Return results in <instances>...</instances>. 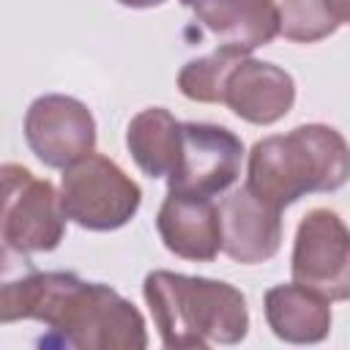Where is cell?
<instances>
[{
    "label": "cell",
    "instance_id": "obj_3",
    "mask_svg": "<svg viewBox=\"0 0 350 350\" xmlns=\"http://www.w3.org/2000/svg\"><path fill=\"white\" fill-rule=\"evenodd\" d=\"M159 230L164 235L167 249L183 257L211 260L221 238L219 208H213V202L205 197H189V194L170 191L161 208V216H159Z\"/></svg>",
    "mask_w": 350,
    "mask_h": 350
},
{
    "label": "cell",
    "instance_id": "obj_2",
    "mask_svg": "<svg viewBox=\"0 0 350 350\" xmlns=\"http://www.w3.org/2000/svg\"><path fill=\"white\" fill-rule=\"evenodd\" d=\"M27 139L41 161L66 167L93 148V120L79 101L46 96L30 107Z\"/></svg>",
    "mask_w": 350,
    "mask_h": 350
},
{
    "label": "cell",
    "instance_id": "obj_1",
    "mask_svg": "<svg viewBox=\"0 0 350 350\" xmlns=\"http://www.w3.org/2000/svg\"><path fill=\"white\" fill-rule=\"evenodd\" d=\"M241 153V139L221 126L178 123V150L170 170V191L211 200L235 180Z\"/></svg>",
    "mask_w": 350,
    "mask_h": 350
},
{
    "label": "cell",
    "instance_id": "obj_4",
    "mask_svg": "<svg viewBox=\"0 0 350 350\" xmlns=\"http://www.w3.org/2000/svg\"><path fill=\"white\" fill-rule=\"evenodd\" d=\"M224 221L219 216V227H224L227 235V252L235 260L252 262L265 260L279 246V227H276V211L257 200L249 189L232 194L221 205Z\"/></svg>",
    "mask_w": 350,
    "mask_h": 350
},
{
    "label": "cell",
    "instance_id": "obj_5",
    "mask_svg": "<svg viewBox=\"0 0 350 350\" xmlns=\"http://www.w3.org/2000/svg\"><path fill=\"white\" fill-rule=\"evenodd\" d=\"M129 148L148 175H170L178 150V123L164 109H148L129 126Z\"/></svg>",
    "mask_w": 350,
    "mask_h": 350
}]
</instances>
